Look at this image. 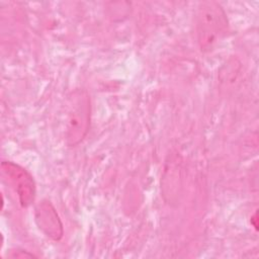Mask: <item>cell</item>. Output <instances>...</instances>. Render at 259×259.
Masks as SVG:
<instances>
[{"mask_svg": "<svg viewBox=\"0 0 259 259\" xmlns=\"http://www.w3.org/2000/svg\"><path fill=\"white\" fill-rule=\"evenodd\" d=\"M196 35L201 51H209L228 30L224 9L214 1L201 2L196 12Z\"/></svg>", "mask_w": 259, "mask_h": 259, "instance_id": "6da1fadb", "label": "cell"}, {"mask_svg": "<svg viewBox=\"0 0 259 259\" xmlns=\"http://www.w3.org/2000/svg\"><path fill=\"white\" fill-rule=\"evenodd\" d=\"M90 120V102L84 91H76L71 97L66 115L65 138L69 146L77 145L85 136Z\"/></svg>", "mask_w": 259, "mask_h": 259, "instance_id": "7a4b0ae2", "label": "cell"}, {"mask_svg": "<svg viewBox=\"0 0 259 259\" xmlns=\"http://www.w3.org/2000/svg\"><path fill=\"white\" fill-rule=\"evenodd\" d=\"M2 170L17 192L22 206H28L34 199V182L32 177L20 166L12 162H3Z\"/></svg>", "mask_w": 259, "mask_h": 259, "instance_id": "3957f363", "label": "cell"}, {"mask_svg": "<svg viewBox=\"0 0 259 259\" xmlns=\"http://www.w3.org/2000/svg\"><path fill=\"white\" fill-rule=\"evenodd\" d=\"M35 221L39 229L50 238L59 240L63 235L62 223L59 215L50 203V201H41L35 207Z\"/></svg>", "mask_w": 259, "mask_h": 259, "instance_id": "277c9868", "label": "cell"}]
</instances>
